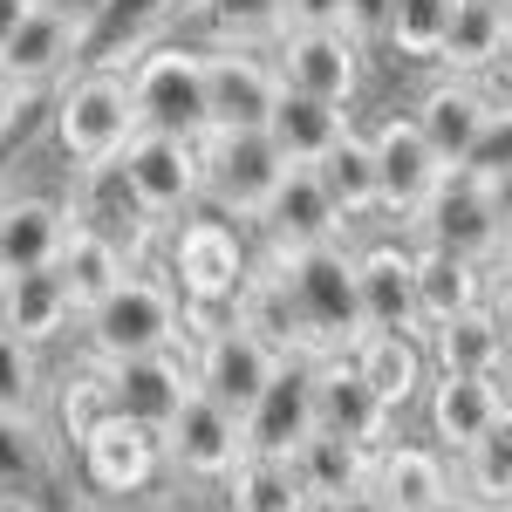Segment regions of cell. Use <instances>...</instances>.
Returning <instances> with one entry per match:
<instances>
[{"label": "cell", "mask_w": 512, "mask_h": 512, "mask_svg": "<svg viewBox=\"0 0 512 512\" xmlns=\"http://www.w3.org/2000/svg\"><path fill=\"white\" fill-rule=\"evenodd\" d=\"M76 328H82L89 362L164 355V349H185V301H178V287H171V280L130 267V274H123L96 308H82Z\"/></svg>", "instance_id": "6da1fadb"}, {"label": "cell", "mask_w": 512, "mask_h": 512, "mask_svg": "<svg viewBox=\"0 0 512 512\" xmlns=\"http://www.w3.org/2000/svg\"><path fill=\"white\" fill-rule=\"evenodd\" d=\"M267 260L287 274V294H294L301 328H308V355H349L355 335H362L349 246L342 239H321V246H301V253H267Z\"/></svg>", "instance_id": "7a4b0ae2"}, {"label": "cell", "mask_w": 512, "mask_h": 512, "mask_svg": "<svg viewBox=\"0 0 512 512\" xmlns=\"http://www.w3.org/2000/svg\"><path fill=\"white\" fill-rule=\"evenodd\" d=\"M137 137V110H130V82L117 62L103 69H76L55 89V144L69 164H103Z\"/></svg>", "instance_id": "3957f363"}, {"label": "cell", "mask_w": 512, "mask_h": 512, "mask_svg": "<svg viewBox=\"0 0 512 512\" xmlns=\"http://www.w3.org/2000/svg\"><path fill=\"white\" fill-rule=\"evenodd\" d=\"M287 158L267 144V130H205L198 137V205L219 219H260L280 192Z\"/></svg>", "instance_id": "277c9868"}, {"label": "cell", "mask_w": 512, "mask_h": 512, "mask_svg": "<svg viewBox=\"0 0 512 512\" xmlns=\"http://www.w3.org/2000/svg\"><path fill=\"white\" fill-rule=\"evenodd\" d=\"M130 82V110L137 130H164V137H205V69L198 48L185 41H158L137 62H117Z\"/></svg>", "instance_id": "5b68a950"}, {"label": "cell", "mask_w": 512, "mask_h": 512, "mask_svg": "<svg viewBox=\"0 0 512 512\" xmlns=\"http://www.w3.org/2000/svg\"><path fill=\"white\" fill-rule=\"evenodd\" d=\"M410 233H417V246L458 253V260H472V267H499V260H506V233H499V219H492V205H485V185H478L472 164H458V171L437 178V192L417 205Z\"/></svg>", "instance_id": "8992f818"}, {"label": "cell", "mask_w": 512, "mask_h": 512, "mask_svg": "<svg viewBox=\"0 0 512 512\" xmlns=\"http://www.w3.org/2000/svg\"><path fill=\"white\" fill-rule=\"evenodd\" d=\"M267 62H274L280 89L321 96V103H335V110H349L362 76H369V48H362L349 28H280Z\"/></svg>", "instance_id": "52a82bcc"}, {"label": "cell", "mask_w": 512, "mask_h": 512, "mask_svg": "<svg viewBox=\"0 0 512 512\" xmlns=\"http://www.w3.org/2000/svg\"><path fill=\"white\" fill-rule=\"evenodd\" d=\"M123 185L144 205L151 226H178L198 205V137H164V130H137L117 151Z\"/></svg>", "instance_id": "ba28073f"}, {"label": "cell", "mask_w": 512, "mask_h": 512, "mask_svg": "<svg viewBox=\"0 0 512 512\" xmlns=\"http://www.w3.org/2000/svg\"><path fill=\"white\" fill-rule=\"evenodd\" d=\"M301 437H315V355H280L239 417V444L246 458H294Z\"/></svg>", "instance_id": "9c48e42d"}, {"label": "cell", "mask_w": 512, "mask_h": 512, "mask_svg": "<svg viewBox=\"0 0 512 512\" xmlns=\"http://www.w3.org/2000/svg\"><path fill=\"white\" fill-rule=\"evenodd\" d=\"M89 376L103 383L110 417H130V424H144V431H164V424L178 417V403L192 396V362H185V349L123 355V362H89Z\"/></svg>", "instance_id": "30bf717a"}, {"label": "cell", "mask_w": 512, "mask_h": 512, "mask_svg": "<svg viewBox=\"0 0 512 512\" xmlns=\"http://www.w3.org/2000/svg\"><path fill=\"white\" fill-rule=\"evenodd\" d=\"M192 362V390L212 396V403H226L233 417H246V403L260 396V383L274 376L280 355L253 335V328H239L233 315L226 321H205L198 328V355H185Z\"/></svg>", "instance_id": "8fae6325"}, {"label": "cell", "mask_w": 512, "mask_h": 512, "mask_svg": "<svg viewBox=\"0 0 512 512\" xmlns=\"http://www.w3.org/2000/svg\"><path fill=\"white\" fill-rule=\"evenodd\" d=\"M246 246L226 219H185L171 239V274H178V301L185 308H226L246 280Z\"/></svg>", "instance_id": "7c38bea8"}, {"label": "cell", "mask_w": 512, "mask_h": 512, "mask_svg": "<svg viewBox=\"0 0 512 512\" xmlns=\"http://www.w3.org/2000/svg\"><path fill=\"white\" fill-rule=\"evenodd\" d=\"M76 465L103 499H137L151 478L164 472V437L130 424V417H96L76 437Z\"/></svg>", "instance_id": "4fadbf2b"}, {"label": "cell", "mask_w": 512, "mask_h": 512, "mask_svg": "<svg viewBox=\"0 0 512 512\" xmlns=\"http://www.w3.org/2000/svg\"><path fill=\"white\" fill-rule=\"evenodd\" d=\"M369 151H376V212L396 219V226H410L417 205H424V198L437 192V178H444L437 151L424 144V130L410 117H383L369 130Z\"/></svg>", "instance_id": "5bb4252c"}, {"label": "cell", "mask_w": 512, "mask_h": 512, "mask_svg": "<svg viewBox=\"0 0 512 512\" xmlns=\"http://www.w3.org/2000/svg\"><path fill=\"white\" fill-rule=\"evenodd\" d=\"M499 110V96L485 89V76H437L424 96H417V110L410 123L424 130V144L437 151L444 171H458V164H472L478 137H485V123Z\"/></svg>", "instance_id": "9a60e30c"}, {"label": "cell", "mask_w": 512, "mask_h": 512, "mask_svg": "<svg viewBox=\"0 0 512 512\" xmlns=\"http://www.w3.org/2000/svg\"><path fill=\"white\" fill-rule=\"evenodd\" d=\"M205 130H260L274 110V62L260 48H205Z\"/></svg>", "instance_id": "2e32d148"}, {"label": "cell", "mask_w": 512, "mask_h": 512, "mask_svg": "<svg viewBox=\"0 0 512 512\" xmlns=\"http://www.w3.org/2000/svg\"><path fill=\"white\" fill-rule=\"evenodd\" d=\"M158 437H164V465L185 472V478H205V485H219V478L246 458V444H239V417L226 410V403L198 396V390L178 403V417H171Z\"/></svg>", "instance_id": "e0dca14e"}, {"label": "cell", "mask_w": 512, "mask_h": 512, "mask_svg": "<svg viewBox=\"0 0 512 512\" xmlns=\"http://www.w3.org/2000/svg\"><path fill=\"white\" fill-rule=\"evenodd\" d=\"M355 301H362V328H396V335H424L417 315V267L410 246L376 239L355 253Z\"/></svg>", "instance_id": "ac0fdd59"}, {"label": "cell", "mask_w": 512, "mask_h": 512, "mask_svg": "<svg viewBox=\"0 0 512 512\" xmlns=\"http://www.w3.org/2000/svg\"><path fill=\"white\" fill-rule=\"evenodd\" d=\"M82 55H89V28H76V21H62V14H48V7H35L14 35H7V48H0V69L14 82H28V89H48V82L76 76Z\"/></svg>", "instance_id": "d6986e66"}, {"label": "cell", "mask_w": 512, "mask_h": 512, "mask_svg": "<svg viewBox=\"0 0 512 512\" xmlns=\"http://www.w3.org/2000/svg\"><path fill=\"white\" fill-rule=\"evenodd\" d=\"M253 226L267 239V253H301V246H321V239H342V219H335V205H328V192H321V178L308 164H287L280 192L267 198V212Z\"/></svg>", "instance_id": "ffe728a7"}, {"label": "cell", "mask_w": 512, "mask_h": 512, "mask_svg": "<svg viewBox=\"0 0 512 512\" xmlns=\"http://www.w3.org/2000/svg\"><path fill=\"white\" fill-rule=\"evenodd\" d=\"M315 431L355 437V444H383V431H390L383 396L362 383L349 355H315Z\"/></svg>", "instance_id": "44dd1931"}, {"label": "cell", "mask_w": 512, "mask_h": 512, "mask_svg": "<svg viewBox=\"0 0 512 512\" xmlns=\"http://www.w3.org/2000/svg\"><path fill=\"white\" fill-rule=\"evenodd\" d=\"M69 219L76 226H96V233H110L123 246V253H137L144 239L158 233L151 219H144V205L130 198V185H123V164L103 158V164H76V185H69Z\"/></svg>", "instance_id": "7402d4cb"}, {"label": "cell", "mask_w": 512, "mask_h": 512, "mask_svg": "<svg viewBox=\"0 0 512 512\" xmlns=\"http://www.w3.org/2000/svg\"><path fill=\"white\" fill-rule=\"evenodd\" d=\"M506 410V390H499V376H451V369H437L431 383H424V417H431V444L437 451H465L492 417Z\"/></svg>", "instance_id": "603a6c76"}, {"label": "cell", "mask_w": 512, "mask_h": 512, "mask_svg": "<svg viewBox=\"0 0 512 512\" xmlns=\"http://www.w3.org/2000/svg\"><path fill=\"white\" fill-rule=\"evenodd\" d=\"M69 321H76V308H69L55 267H14V274H0V335H14L28 349H48L55 335H69Z\"/></svg>", "instance_id": "cb8c5ba5"}, {"label": "cell", "mask_w": 512, "mask_h": 512, "mask_svg": "<svg viewBox=\"0 0 512 512\" xmlns=\"http://www.w3.org/2000/svg\"><path fill=\"white\" fill-rule=\"evenodd\" d=\"M349 362L362 369V383L383 396V410H403V403H417L424 383H431V355H424V335H396V328H362L355 335Z\"/></svg>", "instance_id": "d4e9b609"}, {"label": "cell", "mask_w": 512, "mask_h": 512, "mask_svg": "<svg viewBox=\"0 0 512 512\" xmlns=\"http://www.w3.org/2000/svg\"><path fill=\"white\" fill-rule=\"evenodd\" d=\"M69 205L48 192H14L0 198V274L14 267H55L62 239H69Z\"/></svg>", "instance_id": "484cf974"}, {"label": "cell", "mask_w": 512, "mask_h": 512, "mask_svg": "<svg viewBox=\"0 0 512 512\" xmlns=\"http://www.w3.org/2000/svg\"><path fill=\"white\" fill-rule=\"evenodd\" d=\"M369 492L383 499V512H431L437 499L451 492L444 451H437V444H376Z\"/></svg>", "instance_id": "4316f807"}, {"label": "cell", "mask_w": 512, "mask_h": 512, "mask_svg": "<svg viewBox=\"0 0 512 512\" xmlns=\"http://www.w3.org/2000/svg\"><path fill=\"white\" fill-rule=\"evenodd\" d=\"M233 321L239 328H253L260 342L274 355H308V328H301V308H294V294H287V274H280L274 260H260V267H246L233 294Z\"/></svg>", "instance_id": "83f0119b"}, {"label": "cell", "mask_w": 512, "mask_h": 512, "mask_svg": "<svg viewBox=\"0 0 512 512\" xmlns=\"http://www.w3.org/2000/svg\"><path fill=\"white\" fill-rule=\"evenodd\" d=\"M260 130L287 164H321L335 151V137L349 130V110H335L321 96H301V89H274V110H267Z\"/></svg>", "instance_id": "f1b7e54d"}, {"label": "cell", "mask_w": 512, "mask_h": 512, "mask_svg": "<svg viewBox=\"0 0 512 512\" xmlns=\"http://www.w3.org/2000/svg\"><path fill=\"white\" fill-rule=\"evenodd\" d=\"M130 274V253H123L110 233H96V226H69L62 239V253H55V280H62V294H69V308H96L117 280Z\"/></svg>", "instance_id": "f546056e"}, {"label": "cell", "mask_w": 512, "mask_h": 512, "mask_svg": "<svg viewBox=\"0 0 512 512\" xmlns=\"http://www.w3.org/2000/svg\"><path fill=\"white\" fill-rule=\"evenodd\" d=\"M410 267H417V315L424 328L465 315V308H485V267L458 260V253H437V246H410Z\"/></svg>", "instance_id": "4dcf8cb0"}, {"label": "cell", "mask_w": 512, "mask_h": 512, "mask_svg": "<svg viewBox=\"0 0 512 512\" xmlns=\"http://www.w3.org/2000/svg\"><path fill=\"white\" fill-rule=\"evenodd\" d=\"M294 478H301V492L308 499H342V492H355V485H369V465H376V444H355V437H328V431H315V437H301L294 444Z\"/></svg>", "instance_id": "1f68e13d"}, {"label": "cell", "mask_w": 512, "mask_h": 512, "mask_svg": "<svg viewBox=\"0 0 512 512\" xmlns=\"http://www.w3.org/2000/svg\"><path fill=\"white\" fill-rule=\"evenodd\" d=\"M424 355L451 376H506V349H499V321L492 308H465V315L424 328Z\"/></svg>", "instance_id": "d6a6232c"}, {"label": "cell", "mask_w": 512, "mask_h": 512, "mask_svg": "<svg viewBox=\"0 0 512 512\" xmlns=\"http://www.w3.org/2000/svg\"><path fill=\"white\" fill-rule=\"evenodd\" d=\"M308 171L321 178V192H328V205H335L342 226H355V219L376 212V151H369V137H362L355 123L335 137V151L321 164H308Z\"/></svg>", "instance_id": "836d02e7"}, {"label": "cell", "mask_w": 512, "mask_h": 512, "mask_svg": "<svg viewBox=\"0 0 512 512\" xmlns=\"http://www.w3.org/2000/svg\"><path fill=\"white\" fill-rule=\"evenodd\" d=\"M458 492H472L478 506L492 512L512 506V403L458 451Z\"/></svg>", "instance_id": "e575fe53"}, {"label": "cell", "mask_w": 512, "mask_h": 512, "mask_svg": "<svg viewBox=\"0 0 512 512\" xmlns=\"http://www.w3.org/2000/svg\"><path fill=\"white\" fill-rule=\"evenodd\" d=\"M506 14L492 7V0H458L451 7V28L437 41V62H444V76H485L492 69V55H499V41H506Z\"/></svg>", "instance_id": "d590c367"}, {"label": "cell", "mask_w": 512, "mask_h": 512, "mask_svg": "<svg viewBox=\"0 0 512 512\" xmlns=\"http://www.w3.org/2000/svg\"><path fill=\"white\" fill-rule=\"evenodd\" d=\"M219 485H226V506L233 512H315V499L301 492V478H294L287 458H239Z\"/></svg>", "instance_id": "8d00e7d4"}, {"label": "cell", "mask_w": 512, "mask_h": 512, "mask_svg": "<svg viewBox=\"0 0 512 512\" xmlns=\"http://www.w3.org/2000/svg\"><path fill=\"white\" fill-rule=\"evenodd\" d=\"M192 21L212 48H260L280 35V0H192Z\"/></svg>", "instance_id": "74e56055"}, {"label": "cell", "mask_w": 512, "mask_h": 512, "mask_svg": "<svg viewBox=\"0 0 512 512\" xmlns=\"http://www.w3.org/2000/svg\"><path fill=\"white\" fill-rule=\"evenodd\" d=\"M41 410H48V369H41V349L0 335V417L41 424Z\"/></svg>", "instance_id": "f35d334b"}, {"label": "cell", "mask_w": 512, "mask_h": 512, "mask_svg": "<svg viewBox=\"0 0 512 512\" xmlns=\"http://www.w3.org/2000/svg\"><path fill=\"white\" fill-rule=\"evenodd\" d=\"M451 7H458V0H390L383 48H396L403 62H437V41L451 28Z\"/></svg>", "instance_id": "ab89813d"}, {"label": "cell", "mask_w": 512, "mask_h": 512, "mask_svg": "<svg viewBox=\"0 0 512 512\" xmlns=\"http://www.w3.org/2000/svg\"><path fill=\"white\" fill-rule=\"evenodd\" d=\"M48 472V431L0 417V485H35Z\"/></svg>", "instance_id": "60d3db41"}, {"label": "cell", "mask_w": 512, "mask_h": 512, "mask_svg": "<svg viewBox=\"0 0 512 512\" xmlns=\"http://www.w3.org/2000/svg\"><path fill=\"white\" fill-rule=\"evenodd\" d=\"M96 417H110V403H103V383L96 376H82V383H69V396H62V437L76 444Z\"/></svg>", "instance_id": "b9f144b4"}, {"label": "cell", "mask_w": 512, "mask_h": 512, "mask_svg": "<svg viewBox=\"0 0 512 512\" xmlns=\"http://www.w3.org/2000/svg\"><path fill=\"white\" fill-rule=\"evenodd\" d=\"M472 171H512V103L492 110V123H485V137L472 151Z\"/></svg>", "instance_id": "7bdbcfd3"}, {"label": "cell", "mask_w": 512, "mask_h": 512, "mask_svg": "<svg viewBox=\"0 0 512 512\" xmlns=\"http://www.w3.org/2000/svg\"><path fill=\"white\" fill-rule=\"evenodd\" d=\"M349 0H280V28H342Z\"/></svg>", "instance_id": "ee69618b"}, {"label": "cell", "mask_w": 512, "mask_h": 512, "mask_svg": "<svg viewBox=\"0 0 512 512\" xmlns=\"http://www.w3.org/2000/svg\"><path fill=\"white\" fill-rule=\"evenodd\" d=\"M383 21H390V0H349V14H342V28H349L362 48L383 41Z\"/></svg>", "instance_id": "f6af8a7d"}, {"label": "cell", "mask_w": 512, "mask_h": 512, "mask_svg": "<svg viewBox=\"0 0 512 512\" xmlns=\"http://www.w3.org/2000/svg\"><path fill=\"white\" fill-rule=\"evenodd\" d=\"M28 103H35V89L28 82H14L7 69H0V144L21 130V117H28Z\"/></svg>", "instance_id": "bcb514c9"}, {"label": "cell", "mask_w": 512, "mask_h": 512, "mask_svg": "<svg viewBox=\"0 0 512 512\" xmlns=\"http://www.w3.org/2000/svg\"><path fill=\"white\" fill-rule=\"evenodd\" d=\"M478 185H485V205H492V219L506 233V253H512V171H478Z\"/></svg>", "instance_id": "7dc6e473"}, {"label": "cell", "mask_w": 512, "mask_h": 512, "mask_svg": "<svg viewBox=\"0 0 512 512\" xmlns=\"http://www.w3.org/2000/svg\"><path fill=\"white\" fill-rule=\"evenodd\" d=\"M35 7H48V14H62V21H76V28H96L117 0H35Z\"/></svg>", "instance_id": "c3c4849f"}, {"label": "cell", "mask_w": 512, "mask_h": 512, "mask_svg": "<svg viewBox=\"0 0 512 512\" xmlns=\"http://www.w3.org/2000/svg\"><path fill=\"white\" fill-rule=\"evenodd\" d=\"M485 308H492V321H499V349H506V369H512V280L499 274V287L485 294Z\"/></svg>", "instance_id": "681fc988"}, {"label": "cell", "mask_w": 512, "mask_h": 512, "mask_svg": "<svg viewBox=\"0 0 512 512\" xmlns=\"http://www.w3.org/2000/svg\"><path fill=\"white\" fill-rule=\"evenodd\" d=\"M315 512H383V499H376L369 485H355V492H342V499H321Z\"/></svg>", "instance_id": "f907efd6"}, {"label": "cell", "mask_w": 512, "mask_h": 512, "mask_svg": "<svg viewBox=\"0 0 512 512\" xmlns=\"http://www.w3.org/2000/svg\"><path fill=\"white\" fill-rule=\"evenodd\" d=\"M28 14H35V0H0V48H7V35H14Z\"/></svg>", "instance_id": "816d5d0a"}, {"label": "cell", "mask_w": 512, "mask_h": 512, "mask_svg": "<svg viewBox=\"0 0 512 512\" xmlns=\"http://www.w3.org/2000/svg\"><path fill=\"white\" fill-rule=\"evenodd\" d=\"M485 76L506 82V103H512V28H506V41H499V55H492V69H485Z\"/></svg>", "instance_id": "f5cc1de1"}, {"label": "cell", "mask_w": 512, "mask_h": 512, "mask_svg": "<svg viewBox=\"0 0 512 512\" xmlns=\"http://www.w3.org/2000/svg\"><path fill=\"white\" fill-rule=\"evenodd\" d=\"M0 512H41L28 485H0Z\"/></svg>", "instance_id": "db71d44e"}, {"label": "cell", "mask_w": 512, "mask_h": 512, "mask_svg": "<svg viewBox=\"0 0 512 512\" xmlns=\"http://www.w3.org/2000/svg\"><path fill=\"white\" fill-rule=\"evenodd\" d=\"M431 512H492V506H478L472 492H458V485H451V492H444V499H437Z\"/></svg>", "instance_id": "11a10c76"}, {"label": "cell", "mask_w": 512, "mask_h": 512, "mask_svg": "<svg viewBox=\"0 0 512 512\" xmlns=\"http://www.w3.org/2000/svg\"><path fill=\"white\" fill-rule=\"evenodd\" d=\"M89 512H151V506H137V499H103V506H89Z\"/></svg>", "instance_id": "9f6ffc18"}, {"label": "cell", "mask_w": 512, "mask_h": 512, "mask_svg": "<svg viewBox=\"0 0 512 512\" xmlns=\"http://www.w3.org/2000/svg\"><path fill=\"white\" fill-rule=\"evenodd\" d=\"M492 7H499V14H506V21H512V0H492Z\"/></svg>", "instance_id": "6f0895ef"}, {"label": "cell", "mask_w": 512, "mask_h": 512, "mask_svg": "<svg viewBox=\"0 0 512 512\" xmlns=\"http://www.w3.org/2000/svg\"><path fill=\"white\" fill-rule=\"evenodd\" d=\"M506 260H512V253H506Z\"/></svg>", "instance_id": "680465c9"}, {"label": "cell", "mask_w": 512, "mask_h": 512, "mask_svg": "<svg viewBox=\"0 0 512 512\" xmlns=\"http://www.w3.org/2000/svg\"><path fill=\"white\" fill-rule=\"evenodd\" d=\"M506 512H512V506H506Z\"/></svg>", "instance_id": "91938a15"}]
</instances>
